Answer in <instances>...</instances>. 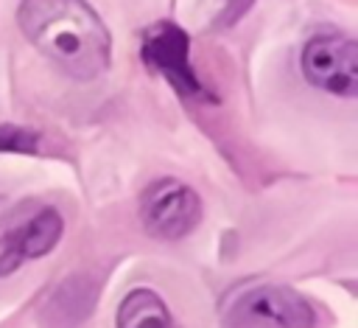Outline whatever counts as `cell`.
Wrapping results in <instances>:
<instances>
[{
    "mask_svg": "<svg viewBox=\"0 0 358 328\" xmlns=\"http://www.w3.org/2000/svg\"><path fill=\"white\" fill-rule=\"evenodd\" d=\"M17 22L39 53L78 81L103 76L112 62V36L87 0H22Z\"/></svg>",
    "mask_w": 358,
    "mask_h": 328,
    "instance_id": "cell-1",
    "label": "cell"
},
{
    "mask_svg": "<svg viewBox=\"0 0 358 328\" xmlns=\"http://www.w3.org/2000/svg\"><path fill=\"white\" fill-rule=\"evenodd\" d=\"M64 221L56 207L25 199L0 202V278L11 275L22 261L50 252L62 238Z\"/></svg>",
    "mask_w": 358,
    "mask_h": 328,
    "instance_id": "cell-2",
    "label": "cell"
},
{
    "mask_svg": "<svg viewBox=\"0 0 358 328\" xmlns=\"http://www.w3.org/2000/svg\"><path fill=\"white\" fill-rule=\"evenodd\" d=\"M224 328H316L310 303L277 283L252 286L224 311Z\"/></svg>",
    "mask_w": 358,
    "mask_h": 328,
    "instance_id": "cell-3",
    "label": "cell"
},
{
    "mask_svg": "<svg viewBox=\"0 0 358 328\" xmlns=\"http://www.w3.org/2000/svg\"><path fill=\"white\" fill-rule=\"evenodd\" d=\"M140 56L145 67L159 73L176 93L190 98L204 95V84L190 64V36L179 22H151L140 39Z\"/></svg>",
    "mask_w": 358,
    "mask_h": 328,
    "instance_id": "cell-4",
    "label": "cell"
},
{
    "mask_svg": "<svg viewBox=\"0 0 358 328\" xmlns=\"http://www.w3.org/2000/svg\"><path fill=\"white\" fill-rule=\"evenodd\" d=\"M140 219L148 235L162 238V241H176L199 224L201 199L190 185L173 177H162L143 191Z\"/></svg>",
    "mask_w": 358,
    "mask_h": 328,
    "instance_id": "cell-5",
    "label": "cell"
},
{
    "mask_svg": "<svg viewBox=\"0 0 358 328\" xmlns=\"http://www.w3.org/2000/svg\"><path fill=\"white\" fill-rule=\"evenodd\" d=\"M302 76L310 87L355 98L358 95V45L341 34H322L313 36L302 48Z\"/></svg>",
    "mask_w": 358,
    "mask_h": 328,
    "instance_id": "cell-6",
    "label": "cell"
},
{
    "mask_svg": "<svg viewBox=\"0 0 358 328\" xmlns=\"http://www.w3.org/2000/svg\"><path fill=\"white\" fill-rule=\"evenodd\" d=\"M98 283L90 275H70L45 303V322L50 328H76L81 325L95 306Z\"/></svg>",
    "mask_w": 358,
    "mask_h": 328,
    "instance_id": "cell-7",
    "label": "cell"
},
{
    "mask_svg": "<svg viewBox=\"0 0 358 328\" xmlns=\"http://www.w3.org/2000/svg\"><path fill=\"white\" fill-rule=\"evenodd\" d=\"M117 328H176L168 306L151 289H134L117 308Z\"/></svg>",
    "mask_w": 358,
    "mask_h": 328,
    "instance_id": "cell-8",
    "label": "cell"
},
{
    "mask_svg": "<svg viewBox=\"0 0 358 328\" xmlns=\"http://www.w3.org/2000/svg\"><path fill=\"white\" fill-rule=\"evenodd\" d=\"M0 151L17 154H36L39 151V132L17 123H0Z\"/></svg>",
    "mask_w": 358,
    "mask_h": 328,
    "instance_id": "cell-9",
    "label": "cell"
},
{
    "mask_svg": "<svg viewBox=\"0 0 358 328\" xmlns=\"http://www.w3.org/2000/svg\"><path fill=\"white\" fill-rule=\"evenodd\" d=\"M213 11H210V28H232L241 17L249 14V8L255 6V0H210Z\"/></svg>",
    "mask_w": 358,
    "mask_h": 328,
    "instance_id": "cell-10",
    "label": "cell"
}]
</instances>
